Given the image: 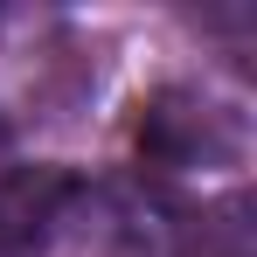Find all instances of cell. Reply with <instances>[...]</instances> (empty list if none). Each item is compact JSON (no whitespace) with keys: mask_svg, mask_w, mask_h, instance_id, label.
Returning a JSON list of instances; mask_svg holds the SVG:
<instances>
[{"mask_svg":"<svg viewBox=\"0 0 257 257\" xmlns=\"http://www.w3.org/2000/svg\"><path fill=\"white\" fill-rule=\"evenodd\" d=\"M139 160L167 174H209V167H243L250 160V125L236 104H222L195 84H167L139 104Z\"/></svg>","mask_w":257,"mask_h":257,"instance_id":"obj_1","label":"cell"},{"mask_svg":"<svg viewBox=\"0 0 257 257\" xmlns=\"http://www.w3.org/2000/svg\"><path fill=\"white\" fill-rule=\"evenodd\" d=\"M195 257H257L250 202H222V209L202 215V229H195Z\"/></svg>","mask_w":257,"mask_h":257,"instance_id":"obj_2","label":"cell"}]
</instances>
